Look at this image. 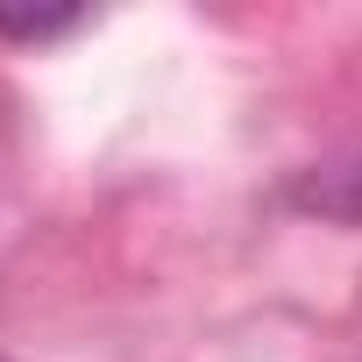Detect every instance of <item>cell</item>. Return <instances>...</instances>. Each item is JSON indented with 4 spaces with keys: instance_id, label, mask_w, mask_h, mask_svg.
Listing matches in <instances>:
<instances>
[{
    "instance_id": "1",
    "label": "cell",
    "mask_w": 362,
    "mask_h": 362,
    "mask_svg": "<svg viewBox=\"0 0 362 362\" xmlns=\"http://www.w3.org/2000/svg\"><path fill=\"white\" fill-rule=\"evenodd\" d=\"M284 206L327 228H362V142H341L284 177Z\"/></svg>"
},
{
    "instance_id": "2",
    "label": "cell",
    "mask_w": 362,
    "mask_h": 362,
    "mask_svg": "<svg viewBox=\"0 0 362 362\" xmlns=\"http://www.w3.org/2000/svg\"><path fill=\"white\" fill-rule=\"evenodd\" d=\"M78 22H86V8H0L8 43H50V36H71Z\"/></svg>"
},
{
    "instance_id": "3",
    "label": "cell",
    "mask_w": 362,
    "mask_h": 362,
    "mask_svg": "<svg viewBox=\"0 0 362 362\" xmlns=\"http://www.w3.org/2000/svg\"><path fill=\"white\" fill-rule=\"evenodd\" d=\"M0 362H8V355H0Z\"/></svg>"
}]
</instances>
